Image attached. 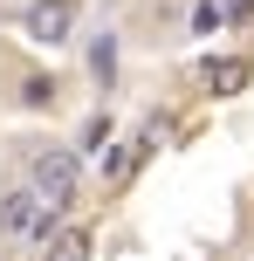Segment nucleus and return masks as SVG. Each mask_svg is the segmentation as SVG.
<instances>
[{
    "mask_svg": "<svg viewBox=\"0 0 254 261\" xmlns=\"http://www.w3.org/2000/svg\"><path fill=\"white\" fill-rule=\"evenodd\" d=\"M41 248H48V261H90L96 254V234H90V227H55Z\"/></svg>",
    "mask_w": 254,
    "mask_h": 261,
    "instance_id": "423d86ee",
    "label": "nucleus"
},
{
    "mask_svg": "<svg viewBox=\"0 0 254 261\" xmlns=\"http://www.w3.org/2000/svg\"><path fill=\"white\" fill-rule=\"evenodd\" d=\"M200 83L213 96H241L247 83H254V62H247V55H206V62H200Z\"/></svg>",
    "mask_w": 254,
    "mask_h": 261,
    "instance_id": "20e7f679",
    "label": "nucleus"
},
{
    "mask_svg": "<svg viewBox=\"0 0 254 261\" xmlns=\"http://www.w3.org/2000/svg\"><path fill=\"white\" fill-rule=\"evenodd\" d=\"M27 193L41 199L48 220H62V213L76 206V193H82V158L69 151V144H41V151L27 158Z\"/></svg>",
    "mask_w": 254,
    "mask_h": 261,
    "instance_id": "f257e3e1",
    "label": "nucleus"
},
{
    "mask_svg": "<svg viewBox=\"0 0 254 261\" xmlns=\"http://www.w3.org/2000/svg\"><path fill=\"white\" fill-rule=\"evenodd\" d=\"M27 41H48V48H62L69 35H76V0H35V7L21 14Z\"/></svg>",
    "mask_w": 254,
    "mask_h": 261,
    "instance_id": "7ed1b4c3",
    "label": "nucleus"
},
{
    "mask_svg": "<svg viewBox=\"0 0 254 261\" xmlns=\"http://www.w3.org/2000/svg\"><path fill=\"white\" fill-rule=\"evenodd\" d=\"M0 234L7 241H48L55 220L41 213V199L27 193V186H7V193H0Z\"/></svg>",
    "mask_w": 254,
    "mask_h": 261,
    "instance_id": "f03ea898",
    "label": "nucleus"
},
{
    "mask_svg": "<svg viewBox=\"0 0 254 261\" xmlns=\"http://www.w3.org/2000/svg\"><path fill=\"white\" fill-rule=\"evenodd\" d=\"M110 138H117V117H110V110H90L69 151H76V158H103V151H110Z\"/></svg>",
    "mask_w": 254,
    "mask_h": 261,
    "instance_id": "39448f33",
    "label": "nucleus"
},
{
    "mask_svg": "<svg viewBox=\"0 0 254 261\" xmlns=\"http://www.w3.org/2000/svg\"><path fill=\"white\" fill-rule=\"evenodd\" d=\"M21 103H27V110H55V103H62V83L35 69V76H21Z\"/></svg>",
    "mask_w": 254,
    "mask_h": 261,
    "instance_id": "6e6552de",
    "label": "nucleus"
},
{
    "mask_svg": "<svg viewBox=\"0 0 254 261\" xmlns=\"http://www.w3.org/2000/svg\"><path fill=\"white\" fill-rule=\"evenodd\" d=\"M220 28H227V7L220 0H200L192 7V35H220Z\"/></svg>",
    "mask_w": 254,
    "mask_h": 261,
    "instance_id": "1a4fd4ad",
    "label": "nucleus"
},
{
    "mask_svg": "<svg viewBox=\"0 0 254 261\" xmlns=\"http://www.w3.org/2000/svg\"><path fill=\"white\" fill-rule=\"evenodd\" d=\"M90 76L103 83V90L117 83V35H110V28H103V35H90Z\"/></svg>",
    "mask_w": 254,
    "mask_h": 261,
    "instance_id": "0eeeda50",
    "label": "nucleus"
}]
</instances>
